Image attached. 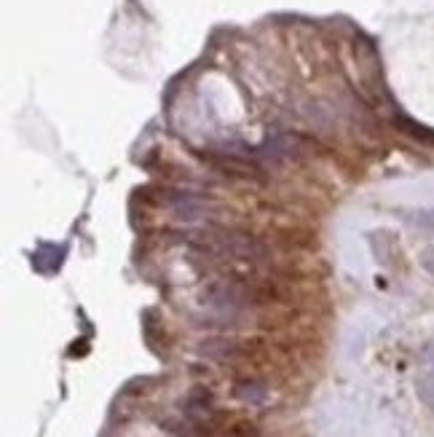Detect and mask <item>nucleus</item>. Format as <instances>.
<instances>
[{"mask_svg": "<svg viewBox=\"0 0 434 437\" xmlns=\"http://www.w3.org/2000/svg\"><path fill=\"white\" fill-rule=\"evenodd\" d=\"M169 212L180 223H204V220H215L220 215V210L212 201H207L204 196L190 193V190H172L169 193Z\"/></svg>", "mask_w": 434, "mask_h": 437, "instance_id": "nucleus-1", "label": "nucleus"}, {"mask_svg": "<svg viewBox=\"0 0 434 437\" xmlns=\"http://www.w3.org/2000/svg\"><path fill=\"white\" fill-rule=\"evenodd\" d=\"M199 351H201L204 357H209V360L228 362V360H233V357L242 354V344L228 341V338H209V341H204V344L199 346Z\"/></svg>", "mask_w": 434, "mask_h": 437, "instance_id": "nucleus-2", "label": "nucleus"}, {"mask_svg": "<svg viewBox=\"0 0 434 437\" xmlns=\"http://www.w3.org/2000/svg\"><path fill=\"white\" fill-rule=\"evenodd\" d=\"M233 397L242 400V403H249V405H260L266 397H268V386L263 381H255V378H247V381H239L233 386Z\"/></svg>", "mask_w": 434, "mask_h": 437, "instance_id": "nucleus-3", "label": "nucleus"}, {"mask_svg": "<svg viewBox=\"0 0 434 437\" xmlns=\"http://www.w3.org/2000/svg\"><path fill=\"white\" fill-rule=\"evenodd\" d=\"M418 392H421V397H424V403L426 405L434 408V378H426L421 386H418Z\"/></svg>", "mask_w": 434, "mask_h": 437, "instance_id": "nucleus-4", "label": "nucleus"}, {"mask_svg": "<svg viewBox=\"0 0 434 437\" xmlns=\"http://www.w3.org/2000/svg\"><path fill=\"white\" fill-rule=\"evenodd\" d=\"M418 263L424 266V271H429V274L434 277V247L421 250V255H418Z\"/></svg>", "mask_w": 434, "mask_h": 437, "instance_id": "nucleus-5", "label": "nucleus"}]
</instances>
